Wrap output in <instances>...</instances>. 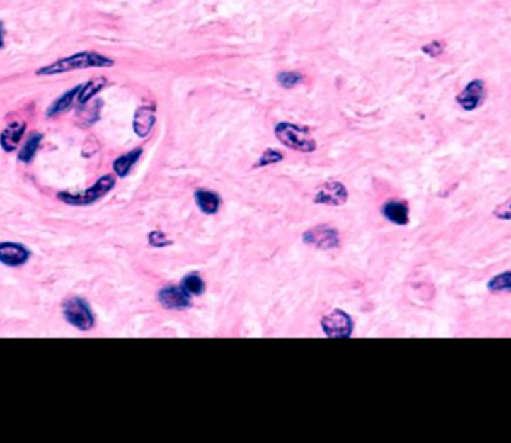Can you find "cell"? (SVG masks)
I'll use <instances>...</instances> for the list:
<instances>
[{"instance_id": "obj_1", "label": "cell", "mask_w": 511, "mask_h": 443, "mask_svg": "<svg viewBox=\"0 0 511 443\" xmlns=\"http://www.w3.org/2000/svg\"><path fill=\"white\" fill-rule=\"evenodd\" d=\"M114 66V60L98 55V52L91 51H83L76 52L69 57H63L56 62H52L48 66H44L36 71V75L45 77V75H59L66 72H74L78 69H88V68H111Z\"/></svg>"}, {"instance_id": "obj_2", "label": "cell", "mask_w": 511, "mask_h": 443, "mask_svg": "<svg viewBox=\"0 0 511 443\" xmlns=\"http://www.w3.org/2000/svg\"><path fill=\"white\" fill-rule=\"evenodd\" d=\"M275 137L289 149L298 150L302 153H311L316 150V141L309 135L306 128L292 125L287 122L278 123L275 126Z\"/></svg>"}, {"instance_id": "obj_3", "label": "cell", "mask_w": 511, "mask_h": 443, "mask_svg": "<svg viewBox=\"0 0 511 443\" xmlns=\"http://www.w3.org/2000/svg\"><path fill=\"white\" fill-rule=\"evenodd\" d=\"M114 186H115V179L113 176H103L84 192H76V194L60 192L57 198L69 206H88L96 203V201L101 199L102 196H105Z\"/></svg>"}, {"instance_id": "obj_4", "label": "cell", "mask_w": 511, "mask_h": 443, "mask_svg": "<svg viewBox=\"0 0 511 443\" xmlns=\"http://www.w3.org/2000/svg\"><path fill=\"white\" fill-rule=\"evenodd\" d=\"M63 316L71 325L81 331H88L94 327V316L90 310L88 304L83 300L74 297L64 301L63 304Z\"/></svg>"}, {"instance_id": "obj_5", "label": "cell", "mask_w": 511, "mask_h": 443, "mask_svg": "<svg viewBox=\"0 0 511 443\" xmlns=\"http://www.w3.org/2000/svg\"><path fill=\"white\" fill-rule=\"evenodd\" d=\"M323 331L329 337H350L353 332V322L341 310H335L321 320Z\"/></svg>"}, {"instance_id": "obj_6", "label": "cell", "mask_w": 511, "mask_h": 443, "mask_svg": "<svg viewBox=\"0 0 511 443\" xmlns=\"http://www.w3.org/2000/svg\"><path fill=\"white\" fill-rule=\"evenodd\" d=\"M304 241L306 245L316 246L318 249H335L340 246V235L338 231L333 230L331 226L320 225L317 228H313L308 232L304 234Z\"/></svg>"}, {"instance_id": "obj_7", "label": "cell", "mask_w": 511, "mask_h": 443, "mask_svg": "<svg viewBox=\"0 0 511 443\" xmlns=\"http://www.w3.org/2000/svg\"><path fill=\"white\" fill-rule=\"evenodd\" d=\"M192 295L183 286H166L159 292V301L165 308L172 310H183L192 305Z\"/></svg>"}, {"instance_id": "obj_8", "label": "cell", "mask_w": 511, "mask_h": 443, "mask_svg": "<svg viewBox=\"0 0 511 443\" xmlns=\"http://www.w3.org/2000/svg\"><path fill=\"white\" fill-rule=\"evenodd\" d=\"M314 201L317 204L343 206L347 201V189L338 181H329L320 187Z\"/></svg>"}, {"instance_id": "obj_9", "label": "cell", "mask_w": 511, "mask_h": 443, "mask_svg": "<svg viewBox=\"0 0 511 443\" xmlns=\"http://www.w3.org/2000/svg\"><path fill=\"white\" fill-rule=\"evenodd\" d=\"M484 99V83L481 79H474L471 82L464 91L457 96V103H459L464 110L466 111H473L476 110L477 106L481 105Z\"/></svg>"}, {"instance_id": "obj_10", "label": "cell", "mask_w": 511, "mask_h": 443, "mask_svg": "<svg viewBox=\"0 0 511 443\" xmlns=\"http://www.w3.org/2000/svg\"><path fill=\"white\" fill-rule=\"evenodd\" d=\"M30 258V252L17 243H0V262L8 267H20Z\"/></svg>"}, {"instance_id": "obj_11", "label": "cell", "mask_w": 511, "mask_h": 443, "mask_svg": "<svg viewBox=\"0 0 511 443\" xmlns=\"http://www.w3.org/2000/svg\"><path fill=\"white\" fill-rule=\"evenodd\" d=\"M156 123V108L154 106H141L138 111L134 113L133 118V129L137 135L145 138L148 133L151 132Z\"/></svg>"}, {"instance_id": "obj_12", "label": "cell", "mask_w": 511, "mask_h": 443, "mask_svg": "<svg viewBox=\"0 0 511 443\" xmlns=\"http://www.w3.org/2000/svg\"><path fill=\"white\" fill-rule=\"evenodd\" d=\"M25 132V123H11L8 125L2 135H0V145H2V149L6 152V153H11L13 152L18 147L23 135Z\"/></svg>"}, {"instance_id": "obj_13", "label": "cell", "mask_w": 511, "mask_h": 443, "mask_svg": "<svg viewBox=\"0 0 511 443\" xmlns=\"http://www.w3.org/2000/svg\"><path fill=\"white\" fill-rule=\"evenodd\" d=\"M383 214L387 220L395 225H407L408 223V207L401 201H390L383 207Z\"/></svg>"}, {"instance_id": "obj_14", "label": "cell", "mask_w": 511, "mask_h": 443, "mask_svg": "<svg viewBox=\"0 0 511 443\" xmlns=\"http://www.w3.org/2000/svg\"><path fill=\"white\" fill-rule=\"evenodd\" d=\"M195 198H196L197 207L205 214H215L220 208V203H222L220 196L212 191L200 189L195 194Z\"/></svg>"}, {"instance_id": "obj_15", "label": "cell", "mask_w": 511, "mask_h": 443, "mask_svg": "<svg viewBox=\"0 0 511 443\" xmlns=\"http://www.w3.org/2000/svg\"><path fill=\"white\" fill-rule=\"evenodd\" d=\"M81 86H83V84H79V86H76V87H74L71 90H67L66 93H63V95L50 106V110L47 113L48 117L59 116V114L69 110L72 106V103H74V101L78 98V93L81 90Z\"/></svg>"}, {"instance_id": "obj_16", "label": "cell", "mask_w": 511, "mask_h": 443, "mask_svg": "<svg viewBox=\"0 0 511 443\" xmlns=\"http://www.w3.org/2000/svg\"><path fill=\"white\" fill-rule=\"evenodd\" d=\"M142 155V149H134L123 156H120L118 159H115L114 162V171L118 177H126L127 174L130 172V169L133 168V165L138 162L139 157Z\"/></svg>"}, {"instance_id": "obj_17", "label": "cell", "mask_w": 511, "mask_h": 443, "mask_svg": "<svg viewBox=\"0 0 511 443\" xmlns=\"http://www.w3.org/2000/svg\"><path fill=\"white\" fill-rule=\"evenodd\" d=\"M106 83H108L106 78L98 77V78H93V79H90L88 83L81 86V90H79L78 98H76L78 103L79 105L87 103L94 95H98V93L106 86Z\"/></svg>"}, {"instance_id": "obj_18", "label": "cell", "mask_w": 511, "mask_h": 443, "mask_svg": "<svg viewBox=\"0 0 511 443\" xmlns=\"http://www.w3.org/2000/svg\"><path fill=\"white\" fill-rule=\"evenodd\" d=\"M40 141H42V133H38V132L32 133V135L25 140V142L23 144L21 150H20V155H18V159L21 160V162H24V164L30 162V160L35 157V153L38 150Z\"/></svg>"}, {"instance_id": "obj_19", "label": "cell", "mask_w": 511, "mask_h": 443, "mask_svg": "<svg viewBox=\"0 0 511 443\" xmlns=\"http://www.w3.org/2000/svg\"><path fill=\"white\" fill-rule=\"evenodd\" d=\"M188 293L190 295H202L205 291V284L204 280H202V277L199 274H188L183 279V285H181Z\"/></svg>"}, {"instance_id": "obj_20", "label": "cell", "mask_w": 511, "mask_h": 443, "mask_svg": "<svg viewBox=\"0 0 511 443\" xmlns=\"http://www.w3.org/2000/svg\"><path fill=\"white\" fill-rule=\"evenodd\" d=\"M302 74L296 72V71H285L280 72L277 75V82L282 89H292L296 87L301 82H302Z\"/></svg>"}, {"instance_id": "obj_21", "label": "cell", "mask_w": 511, "mask_h": 443, "mask_svg": "<svg viewBox=\"0 0 511 443\" xmlns=\"http://www.w3.org/2000/svg\"><path fill=\"white\" fill-rule=\"evenodd\" d=\"M489 289L492 292H511V271L493 277L489 281Z\"/></svg>"}, {"instance_id": "obj_22", "label": "cell", "mask_w": 511, "mask_h": 443, "mask_svg": "<svg viewBox=\"0 0 511 443\" xmlns=\"http://www.w3.org/2000/svg\"><path fill=\"white\" fill-rule=\"evenodd\" d=\"M280 160H282V153L274 150V149H269L266 150L262 156H260V160L258 167H266V165H272V164H277L280 162Z\"/></svg>"}, {"instance_id": "obj_23", "label": "cell", "mask_w": 511, "mask_h": 443, "mask_svg": "<svg viewBox=\"0 0 511 443\" xmlns=\"http://www.w3.org/2000/svg\"><path fill=\"white\" fill-rule=\"evenodd\" d=\"M495 216L504 220H511V199L495 211Z\"/></svg>"}, {"instance_id": "obj_24", "label": "cell", "mask_w": 511, "mask_h": 443, "mask_svg": "<svg viewBox=\"0 0 511 443\" xmlns=\"http://www.w3.org/2000/svg\"><path fill=\"white\" fill-rule=\"evenodd\" d=\"M423 52H426V55H429L430 57H437L442 52V45L440 43H432L429 45H425Z\"/></svg>"}, {"instance_id": "obj_25", "label": "cell", "mask_w": 511, "mask_h": 443, "mask_svg": "<svg viewBox=\"0 0 511 443\" xmlns=\"http://www.w3.org/2000/svg\"><path fill=\"white\" fill-rule=\"evenodd\" d=\"M4 39H5V28H4V23L0 21V50L4 48Z\"/></svg>"}]
</instances>
